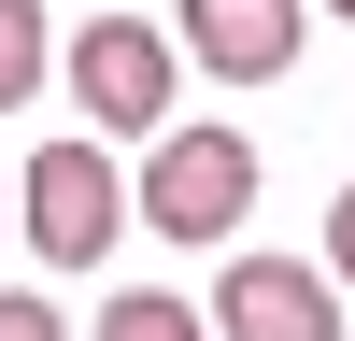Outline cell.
Here are the masks:
<instances>
[{
  "instance_id": "1",
  "label": "cell",
  "mask_w": 355,
  "mask_h": 341,
  "mask_svg": "<svg viewBox=\"0 0 355 341\" xmlns=\"http://www.w3.org/2000/svg\"><path fill=\"white\" fill-rule=\"evenodd\" d=\"M57 85L85 100V128H100V142H157L171 100H185V43H171V28H142L128 0H100V15L57 43Z\"/></svg>"
},
{
  "instance_id": "2",
  "label": "cell",
  "mask_w": 355,
  "mask_h": 341,
  "mask_svg": "<svg viewBox=\"0 0 355 341\" xmlns=\"http://www.w3.org/2000/svg\"><path fill=\"white\" fill-rule=\"evenodd\" d=\"M242 199H256V142H242V128H157V142H142L128 213L157 227V242H227Z\"/></svg>"
},
{
  "instance_id": "3",
  "label": "cell",
  "mask_w": 355,
  "mask_h": 341,
  "mask_svg": "<svg viewBox=\"0 0 355 341\" xmlns=\"http://www.w3.org/2000/svg\"><path fill=\"white\" fill-rule=\"evenodd\" d=\"M15 227L43 242V270H100L114 242H128V185H114V157L100 142H43V157L15 170Z\"/></svg>"
},
{
  "instance_id": "4",
  "label": "cell",
  "mask_w": 355,
  "mask_h": 341,
  "mask_svg": "<svg viewBox=\"0 0 355 341\" xmlns=\"http://www.w3.org/2000/svg\"><path fill=\"white\" fill-rule=\"evenodd\" d=\"M214 341H341V270L327 256H227Z\"/></svg>"
},
{
  "instance_id": "5",
  "label": "cell",
  "mask_w": 355,
  "mask_h": 341,
  "mask_svg": "<svg viewBox=\"0 0 355 341\" xmlns=\"http://www.w3.org/2000/svg\"><path fill=\"white\" fill-rule=\"evenodd\" d=\"M299 28H313V0H185L171 43H185L214 85H284L299 71Z\"/></svg>"
},
{
  "instance_id": "6",
  "label": "cell",
  "mask_w": 355,
  "mask_h": 341,
  "mask_svg": "<svg viewBox=\"0 0 355 341\" xmlns=\"http://www.w3.org/2000/svg\"><path fill=\"white\" fill-rule=\"evenodd\" d=\"M85 341H214V299H171V284H128V299H100V327Z\"/></svg>"
},
{
  "instance_id": "7",
  "label": "cell",
  "mask_w": 355,
  "mask_h": 341,
  "mask_svg": "<svg viewBox=\"0 0 355 341\" xmlns=\"http://www.w3.org/2000/svg\"><path fill=\"white\" fill-rule=\"evenodd\" d=\"M43 71H57V43H43V0H0V114H15V100H43Z\"/></svg>"
},
{
  "instance_id": "8",
  "label": "cell",
  "mask_w": 355,
  "mask_h": 341,
  "mask_svg": "<svg viewBox=\"0 0 355 341\" xmlns=\"http://www.w3.org/2000/svg\"><path fill=\"white\" fill-rule=\"evenodd\" d=\"M327 270H341V299H355V185L327 199Z\"/></svg>"
},
{
  "instance_id": "9",
  "label": "cell",
  "mask_w": 355,
  "mask_h": 341,
  "mask_svg": "<svg viewBox=\"0 0 355 341\" xmlns=\"http://www.w3.org/2000/svg\"><path fill=\"white\" fill-rule=\"evenodd\" d=\"M0 341H71V327H57L43 299H0Z\"/></svg>"
},
{
  "instance_id": "10",
  "label": "cell",
  "mask_w": 355,
  "mask_h": 341,
  "mask_svg": "<svg viewBox=\"0 0 355 341\" xmlns=\"http://www.w3.org/2000/svg\"><path fill=\"white\" fill-rule=\"evenodd\" d=\"M0 242H15V170H0Z\"/></svg>"
},
{
  "instance_id": "11",
  "label": "cell",
  "mask_w": 355,
  "mask_h": 341,
  "mask_svg": "<svg viewBox=\"0 0 355 341\" xmlns=\"http://www.w3.org/2000/svg\"><path fill=\"white\" fill-rule=\"evenodd\" d=\"M327 15H355V0H327Z\"/></svg>"
}]
</instances>
